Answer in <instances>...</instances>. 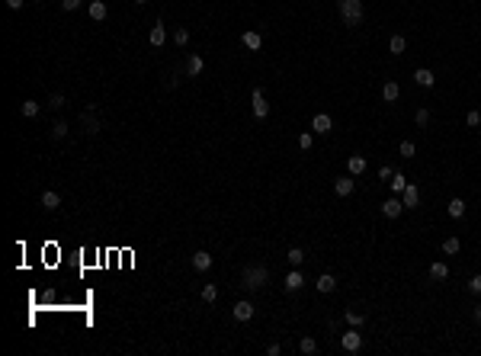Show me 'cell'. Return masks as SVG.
<instances>
[{"label":"cell","instance_id":"1","mask_svg":"<svg viewBox=\"0 0 481 356\" xmlns=\"http://www.w3.org/2000/svg\"><path fill=\"white\" fill-rule=\"evenodd\" d=\"M337 10H340V16H343V23L350 26V29H353V26H360L363 16H366L363 0H337Z\"/></svg>","mask_w":481,"mask_h":356},{"label":"cell","instance_id":"2","mask_svg":"<svg viewBox=\"0 0 481 356\" xmlns=\"http://www.w3.org/2000/svg\"><path fill=\"white\" fill-rule=\"evenodd\" d=\"M241 286H247V289H263V286L269 282V270L266 266H244V273H241Z\"/></svg>","mask_w":481,"mask_h":356},{"label":"cell","instance_id":"3","mask_svg":"<svg viewBox=\"0 0 481 356\" xmlns=\"http://www.w3.org/2000/svg\"><path fill=\"white\" fill-rule=\"evenodd\" d=\"M93 112H96V106H87V109L81 112V116H77V122L84 125V132H87V135H96V132H100V119H96Z\"/></svg>","mask_w":481,"mask_h":356},{"label":"cell","instance_id":"4","mask_svg":"<svg viewBox=\"0 0 481 356\" xmlns=\"http://www.w3.org/2000/svg\"><path fill=\"white\" fill-rule=\"evenodd\" d=\"M340 346H343L347 353H360L363 350V337L356 334V327H350L347 334H340Z\"/></svg>","mask_w":481,"mask_h":356},{"label":"cell","instance_id":"5","mask_svg":"<svg viewBox=\"0 0 481 356\" xmlns=\"http://www.w3.org/2000/svg\"><path fill=\"white\" fill-rule=\"evenodd\" d=\"M250 100H253V116H257V119H266V116H269V103H266V97H263V90H260V87L250 93Z\"/></svg>","mask_w":481,"mask_h":356},{"label":"cell","instance_id":"6","mask_svg":"<svg viewBox=\"0 0 481 356\" xmlns=\"http://www.w3.org/2000/svg\"><path fill=\"white\" fill-rule=\"evenodd\" d=\"M401 202H404V209H417V205H421V189L414 183H407L404 193H401Z\"/></svg>","mask_w":481,"mask_h":356},{"label":"cell","instance_id":"7","mask_svg":"<svg viewBox=\"0 0 481 356\" xmlns=\"http://www.w3.org/2000/svg\"><path fill=\"white\" fill-rule=\"evenodd\" d=\"M353 186H356L353 173H350V177H337V183H334V193H337L340 199H347V196H353Z\"/></svg>","mask_w":481,"mask_h":356},{"label":"cell","instance_id":"8","mask_svg":"<svg viewBox=\"0 0 481 356\" xmlns=\"http://www.w3.org/2000/svg\"><path fill=\"white\" fill-rule=\"evenodd\" d=\"M311 128H314V132H318V135H327L330 128H334V119H330L327 112H318V116L311 119Z\"/></svg>","mask_w":481,"mask_h":356},{"label":"cell","instance_id":"9","mask_svg":"<svg viewBox=\"0 0 481 356\" xmlns=\"http://www.w3.org/2000/svg\"><path fill=\"white\" fill-rule=\"evenodd\" d=\"M148 42H151L154 48H161L164 42H167V29H164V23H161V20H157V23L151 26V36H148Z\"/></svg>","mask_w":481,"mask_h":356},{"label":"cell","instance_id":"10","mask_svg":"<svg viewBox=\"0 0 481 356\" xmlns=\"http://www.w3.org/2000/svg\"><path fill=\"white\" fill-rule=\"evenodd\" d=\"M382 212H385V219H398V215L404 212V202H401V199H385Z\"/></svg>","mask_w":481,"mask_h":356},{"label":"cell","instance_id":"11","mask_svg":"<svg viewBox=\"0 0 481 356\" xmlns=\"http://www.w3.org/2000/svg\"><path fill=\"white\" fill-rule=\"evenodd\" d=\"M209 266H212V254H205V250H196V254H192V270H196V273H205Z\"/></svg>","mask_w":481,"mask_h":356},{"label":"cell","instance_id":"12","mask_svg":"<svg viewBox=\"0 0 481 356\" xmlns=\"http://www.w3.org/2000/svg\"><path fill=\"white\" fill-rule=\"evenodd\" d=\"M202 71H205L202 55H189V58H186V77H199Z\"/></svg>","mask_w":481,"mask_h":356},{"label":"cell","instance_id":"13","mask_svg":"<svg viewBox=\"0 0 481 356\" xmlns=\"http://www.w3.org/2000/svg\"><path fill=\"white\" fill-rule=\"evenodd\" d=\"M283 286H286V292H299L302 286H305V276H302L299 270H292V273H289L286 279H283Z\"/></svg>","mask_w":481,"mask_h":356},{"label":"cell","instance_id":"14","mask_svg":"<svg viewBox=\"0 0 481 356\" xmlns=\"http://www.w3.org/2000/svg\"><path fill=\"white\" fill-rule=\"evenodd\" d=\"M347 170L353 173V177H360V173L366 170V158H363V154H350V158H347Z\"/></svg>","mask_w":481,"mask_h":356},{"label":"cell","instance_id":"15","mask_svg":"<svg viewBox=\"0 0 481 356\" xmlns=\"http://www.w3.org/2000/svg\"><path fill=\"white\" fill-rule=\"evenodd\" d=\"M234 318H238V321H250V318H253V305H250L247 299H241L238 305H234Z\"/></svg>","mask_w":481,"mask_h":356},{"label":"cell","instance_id":"16","mask_svg":"<svg viewBox=\"0 0 481 356\" xmlns=\"http://www.w3.org/2000/svg\"><path fill=\"white\" fill-rule=\"evenodd\" d=\"M39 202H42V205H45V209H48V212H55V209H58V205H61V196L55 193V189H45V193H42V199H39Z\"/></svg>","mask_w":481,"mask_h":356},{"label":"cell","instance_id":"17","mask_svg":"<svg viewBox=\"0 0 481 356\" xmlns=\"http://www.w3.org/2000/svg\"><path fill=\"white\" fill-rule=\"evenodd\" d=\"M446 276H449V266H446L443 260H436V263H430V279H433V282H443Z\"/></svg>","mask_w":481,"mask_h":356},{"label":"cell","instance_id":"18","mask_svg":"<svg viewBox=\"0 0 481 356\" xmlns=\"http://www.w3.org/2000/svg\"><path fill=\"white\" fill-rule=\"evenodd\" d=\"M106 4H103V0H90V20H96V23H103L106 20Z\"/></svg>","mask_w":481,"mask_h":356},{"label":"cell","instance_id":"19","mask_svg":"<svg viewBox=\"0 0 481 356\" xmlns=\"http://www.w3.org/2000/svg\"><path fill=\"white\" fill-rule=\"evenodd\" d=\"M414 84H421V87H433V84H436V77H433V71H427V67H417V71H414Z\"/></svg>","mask_w":481,"mask_h":356},{"label":"cell","instance_id":"20","mask_svg":"<svg viewBox=\"0 0 481 356\" xmlns=\"http://www.w3.org/2000/svg\"><path fill=\"white\" fill-rule=\"evenodd\" d=\"M398 97H401V87H398L395 81H388V84L382 87V100H385V103H395Z\"/></svg>","mask_w":481,"mask_h":356},{"label":"cell","instance_id":"21","mask_svg":"<svg viewBox=\"0 0 481 356\" xmlns=\"http://www.w3.org/2000/svg\"><path fill=\"white\" fill-rule=\"evenodd\" d=\"M241 42H244L250 51H260V48H263V39H260V32H244Z\"/></svg>","mask_w":481,"mask_h":356},{"label":"cell","instance_id":"22","mask_svg":"<svg viewBox=\"0 0 481 356\" xmlns=\"http://www.w3.org/2000/svg\"><path fill=\"white\" fill-rule=\"evenodd\" d=\"M286 260H289V266H292V270H299V266L305 263V250H302V247H292V250L286 254Z\"/></svg>","mask_w":481,"mask_h":356},{"label":"cell","instance_id":"23","mask_svg":"<svg viewBox=\"0 0 481 356\" xmlns=\"http://www.w3.org/2000/svg\"><path fill=\"white\" fill-rule=\"evenodd\" d=\"M67 132H71V122H67V119H55V122H51V138H64Z\"/></svg>","mask_w":481,"mask_h":356},{"label":"cell","instance_id":"24","mask_svg":"<svg viewBox=\"0 0 481 356\" xmlns=\"http://www.w3.org/2000/svg\"><path fill=\"white\" fill-rule=\"evenodd\" d=\"M39 109H42V106H39L36 100H23V103H20V112H23L26 119H36V116H39Z\"/></svg>","mask_w":481,"mask_h":356},{"label":"cell","instance_id":"25","mask_svg":"<svg viewBox=\"0 0 481 356\" xmlns=\"http://www.w3.org/2000/svg\"><path fill=\"white\" fill-rule=\"evenodd\" d=\"M343 321H347L350 327H363V324H366V315H363V311H353V308H350V311H343Z\"/></svg>","mask_w":481,"mask_h":356},{"label":"cell","instance_id":"26","mask_svg":"<svg viewBox=\"0 0 481 356\" xmlns=\"http://www.w3.org/2000/svg\"><path fill=\"white\" fill-rule=\"evenodd\" d=\"M404 48H407V39L404 36H391L388 39V51H391V55H404Z\"/></svg>","mask_w":481,"mask_h":356},{"label":"cell","instance_id":"27","mask_svg":"<svg viewBox=\"0 0 481 356\" xmlns=\"http://www.w3.org/2000/svg\"><path fill=\"white\" fill-rule=\"evenodd\" d=\"M314 286H318V292H334L337 289V279L330 273H324V276H318V282H314Z\"/></svg>","mask_w":481,"mask_h":356},{"label":"cell","instance_id":"28","mask_svg":"<svg viewBox=\"0 0 481 356\" xmlns=\"http://www.w3.org/2000/svg\"><path fill=\"white\" fill-rule=\"evenodd\" d=\"M299 353L314 356V353H318V340H314V337H302V340H299Z\"/></svg>","mask_w":481,"mask_h":356},{"label":"cell","instance_id":"29","mask_svg":"<svg viewBox=\"0 0 481 356\" xmlns=\"http://www.w3.org/2000/svg\"><path fill=\"white\" fill-rule=\"evenodd\" d=\"M173 45L186 48V45H189V29H183V26H177V29H173Z\"/></svg>","mask_w":481,"mask_h":356},{"label":"cell","instance_id":"30","mask_svg":"<svg viewBox=\"0 0 481 356\" xmlns=\"http://www.w3.org/2000/svg\"><path fill=\"white\" fill-rule=\"evenodd\" d=\"M452 215V219H462V215H465V199H452L449 202V209H446Z\"/></svg>","mask_w":481,"mask_h":356},{"label":"cell","instance_id":"31","mask_svg":"<svg viewBox=\"0 0 481 356\" xmlns=\"http://www.w3.org/2000/svg\"><path fill=\"white\" fill-rule=\"evenodd\" d=\"M462 250V241L459 238H446L443 241V254H459Z\"/></svg>","mask_w":481,"mask_h":356},{"label":"cell","instance_id":"32","mask_svg":"<svg viewBox=\"0 0 481 356\" xmlns=\"http://www.w3.org/2000/svg\"><path fill=\"white\" fill-rule=\"evenodd\" d=\"M215 299H218V286H212V282L202 286V302H209V305H212Z\"/></svg>","mask_w":481,"mask_h":356},{"label":"cell","instance_id":"33","mask_svg":"<svg viewBox=\"0 0 481 356\" xmlns=\"http://www.w3.org/2000/svg\"><path fill=\"white\" fill-rule=\"evenodd\" d=\"M404 186H407L404 173H395V177H391V193H404Z\"/></svg>","mask_w":481,"mask_h":356},{"label":"cell","instance_id":"34","mask_svg":"<svg viewBox=\"0 0 481 356\" xmlns=\"http://www.w3.org/2000/svg\"><path fill=\"white\" fill-rule=\"evenodd\" d=\"M414 122L421 125V128H427V125H430V109H417V112H414Z\"/></svg>","mask_w":481,"mask_h":356},{"label":"cell","instance_id":"35","mask_svg":"<svg viewBox=\"0 0 481 356\" xmlns=\"http://www.w3.org/2000/svg\"><path fill=\"white\" fill-rule=\"evenodd\" d=\"M398 151H401V158H414V154H417V145H414V141H401Z\"/></svg>","mask_w":481,"mask_h":356},{"label":"cell","instance_id":"36","mask_svg":"<svg viewBox=\"0 0 481 356\" xmlns=\"http://www.w3.org/2000/svg\"><path fill=\"white\" fill-rule=\"evenodd\" d=\"M64 103H67V100H64V93H51V97H48V109H61Z\"/></svg>","mask_w":481,"mask_h":356},{"label":"cell","instance_id":"37","mask_svg":"<svg viewBox=\"0 0 481 356\" xmlns=\"http://www.w3.org/2000/svg\"><path fill=\"white\" fill-rule=\"evenodd\" d=\"M465 122H468L471 128H478V125H481V112H478V109H471L468 116H465Z\"/></svg>","mask_w":481,"mask_h":356},{"label":"cell","instance_id":"38","mask_svg":"<svg viewBox=\"0 0 481 356\" xmlns=\"http://www.w3.org/2000/svg\"><path fill=\"white\" fill-rule=\"evenodd\" d=\"M311 145H314V138H311L308 132H302V135H299V148H302V151H308Z\"/></svg>","mask_w":481,"mask_h":356},{"label":"cell","instance_id":"39","mask_svg":"<svg viewBox=\"0 0 481 356\" xmlns=\"http://www.w3.org/2000/svg\"><path fill=\"white\" fill-rule=\"evenodd\" d=\"M468 292L471 295H481V276H471V279H468Z\"/></svg>","mask_w":481,"mask_h":356},{"label":"cell","instance_id":"40","mask_svg":"<svg viewBox=\"0 0 481 356\" xmlns=\"http://www.w3.org/2000/svg\"><path fill=\"white\" fill-rule=\"evenodd\" d=\"M77 7H81V0H61V10H67V13L77 10Z\"/></svg>","mask_w":481,"mask_h":356},{"label":"cell","instance_id":"41","mask_svg":"<svg viewBox=\"0 0 481 356\" xmlns=\"http://www.w3.org/2000/svg\"><path fill=\"white\" fill-rule=\"evenodd\" d=\"M391 177H395V170H391V167H382L379 170V180H391Z\"/></svg>","mask_w":481,"mask_h":356},{"label":"cell","instance_id":"42","mask_svg":"<svg viewBox=\"0 0 481 356\" xmlns=\"http://www.w3.org/2000/svg\"><path fill=\"white\" fill-rule=\"evenodd\" d=\"M4 4L10 7V10H23V4H26V0H4Z\"/></svg>","mask_w":481,"mask_h":356},{"label":"cell","instance_id":"43","mask_svg":"<svg viewBox=\"0 0 481 356\" xmlns=\"http://www.w3.org/2000/svg\"><path fill=\"white\" fill-rule=\"evenodd\" d=\"M471 318H475V321H478V324H481V305H478L475 311H471Z\"/></svg>","mask_w":481,"mask_h":356},{"label":"cell","instance_id":"44","mask_svg":"<svg viewBox=\"0 0 481 356\" xmlns=\"http://www.w3.org/2000/svg\"><path fill=\"white\" fill-rule=\"evenodd\" d=\"M132 4H145V0H132Z\"/></svg>","mask_w":481,"mask_h":356}]
</instances>
